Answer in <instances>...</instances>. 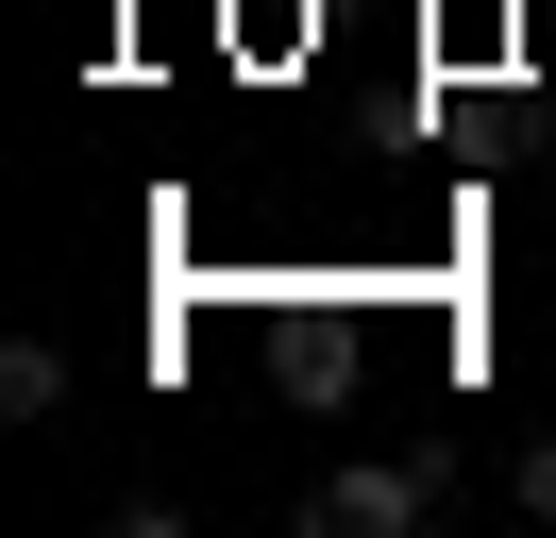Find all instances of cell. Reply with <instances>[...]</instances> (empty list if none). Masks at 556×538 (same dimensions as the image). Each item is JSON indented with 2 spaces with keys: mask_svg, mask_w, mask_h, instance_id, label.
Masks as SVG:
<instances>
[{
  "mask_svg": "<svg viewBox=\"0 0 556 538\" xmlns=\"http://www.w3.org/2000/svg\"><path fill=\"white\" fill-rule=\"evenodd\" d=\"M439 488H455V454L421 437V454H354V471H320L304 522H320V538H421V522H439Z\"/></svg>",
  "mask_w": 556,
  "mask_h": 538,
  "instance_id": "obj_1",
  "label": "cell"
},
{
  "mask_svg": "<svg viewBox=\"0 0 556 538\" xmlns=\"http://www.w3.org/2000/svg\"><path fill=\"white\" fill-rule=\"evenodd\" d=\"M51 404H68V354H51V336H17V354H0V421H51Z\"/></svg>",
  "mask_w": 556,
  "mask_h": 538,
  "instance_id": "obj_2",
  "label": "cell"
},
{
  "mask_svg": "<svg viewBox=\"0 0 556 538\" xmlns=\"http://www.w3.org/2000/svg\"><path fill=\"white\" fill-rule=\"evenodd\" d=\"M506 504H522V522H556V437H522V454H506Z\"/></svg>",
  "mask_w": 556,
  "mask_h": 538,
  "instance_id": "obj_3",
  "label": "cell"
}]
</instances>
